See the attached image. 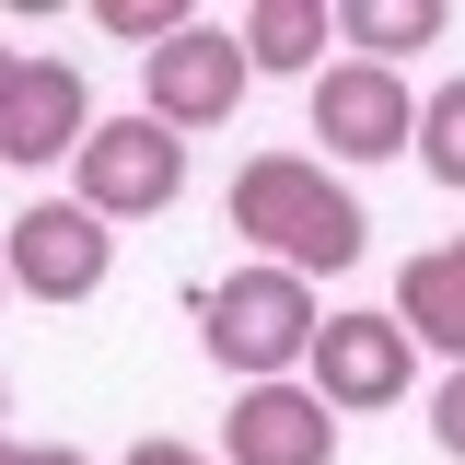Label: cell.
<instances>
[{
	"label": "cell",
	"mask_w": 465,
	"mask_h": 465,
	"mask_svg": "<svg viewBox=\"0 0 465 465\" xmlns=\"http://www.w3.org/2000/svg\"><path fill=\"white\" fill-rule=\"evenodd\" d=\"M232 232L256 244V268H291V280H326V268H349L372 244L361 198L314 152H256V163L232 174Z\"/></svg>",
	"instance_id": "6da1fadb"
},
{
	"label": "cell",
	"mask_w": 465,
	"mask_h": 465,
	"mask_svg": "<svg viewBox=\"0 0 465 465\" xmlns=\"http://www.w3.org/2000/svg\"><path fill=\"white\" fill-rule=\"evenodd\" d=\"M210 361H222L232 384H291L302 361H314V338H326V302H314V280H291V268H232L222 291H210Z\"/></svg>",
	"instance_id": "7a4b0ae2"
},
{
	"label": "cell",
	"mask_w": 465,
	"mask_h": 465,
	"mask_svg": "<svg viewBox=\"0 0 465 465\" xmlns=\"http://www.w3.org/2000/svg\"><path fill=\"white\" fill-rule=\"evenodd\" d=\"M70 198L94 210V222H163L174 198H186V140H174L163 116H94V140H82V163H70Z\"/></svg>",
	"instance_id": "3957f363"
},
{
	"label": "cell",
	"mask_w": 465,
	"mask_h": 465,
	"mask_svg": "<svg viewBox=\"0 0 465 465\" xmlns=\"http://www.w3.org/2000/svg\"><path fill=\"white\" fill-rule=\"evenodd\" d=\"M244 82H256L244 35H232V24H186L174 47H152V58H140V116H163L174 140H198V128H232Z\"/></svg>",
	"instance_id": "277c9868"
},
{
	"label": "cell",
	"mask_w": 465,
	"mask_h": 465,
	"mask_svg": "<svg viewBox=\"0 0 465 465\" xmlns=\"http://www.w3.org/2000/svg\"><path fill=\"white\" fill-rule=\"evenodd\" d=\"M0 256H12V291H35V302H94L116 280V222H94L82 198H35L0 232Z\"/></svg>",
	"instance_id": "5b68a950"
},
{
	"label": "cell",
	"mask_w": 465,
	"mask_h": 465,
	"mask_svg": "<svg viewBox=\"0 0 465 465\" xmlns=\"http://www.w3.org/2000/svg\"><path fill=\"white\" fill-rule=\"evenodd\" d=\"M314 140H326L338 163H396V152H419V94H407L396 70H372V58H326V82H314Z\"/></svg>",
	"instance_id": "8992f818"
},
{
	"label": "cell",
	"mask_w": 465,
	"mask_h": 465,
	"mask_svg": "<svg viewBox=\"0 0 465 465\" xmlns=\"http://www.w3.org/2000/svg\"><path fill=\"white\" fill-rule=\"evenodd\" d=\"M302 384L338 407V419L396 407L407 384H419V338H407L396 314H326V338H314V361H302Z\"/></svg>",
	"instance_id": "52a82bcc"
},
{
	"label": "cell",
	"mask_w": 465,
	"mask_h": 465,
	"mask_svg": "<svg viewBox=\"0 0 465 465\" xmlns=\"http://www.w3.org/2000/svg\"><path fill=\"white\" fill-rule=\"evenodd\" d=\"M94 140V94L70 58H24L12 70V105H0V163L12 174H47V163H82Z\"/></svg>",
	"instance_id": "ba28073f"
},
{
	"label": "cell",
	"mask_w": 465,
	"mask_h": 465,
	"mask_svg": "<svg viewBox=\"0 0 465 465\" xmlns=\"http://www.w3.org/2000/svg\"><path fill=\"white\" fill-rule=\"evenodd\" d=\"M222 465H338V407L314 384H232Z\"/></svg>",
	"instance_id": "9c48e42d"
},
{
	"label": "cell",
	"mask_w": 465,
	"mask_h": 465,
	"mask_svg": "<svg viewBox=\"0 0 465 465\" xmlns=\"http://www.w3.org/2000/svg\"><path fill=\"white\" fill-rule=\"evenodd\" d=\"M384 314H396L419 349H442V361L465 372V232H454V244H430V256H407Z\"/></svg>",
	"instance_id": "30bf717a"
},
{
	"label": "cell",
	"mask_w": 465,
	"mask_h": 465,
	"mask_svg": "<svg viewBox=\"0 0 465 465\" xmlns=\"http://www.w3.org/2000/svg\"><path fill=\"white\" fill-rule=\"evenodd\" d=\"M232 35H244L256 70H314V82H326V35H338V12H326V0H256Z\"/></svg>",
	"instance_id": "8fae6325"
},
{
	"label": "cell",
	"mask_w": 465,
	"mask_h": 465,
	"mask_svg": "<svg viewBox=\"0 0 465 465\" xmlns=\"http://www.w3.org/2000/svg\"><path fill=\"white\" fill-rule=\"evenodd\" d=\"M430 35H442V0H338V47H361L372 70H396Z\"/></svg>",
	"instance_id": "7c38bea8"
},
{
	"label": "cell",
	"mask_w": 465,
	"mask_h": 465,
	"mask_svg": "<svg viewBox=\"0 0 465 465\" xmlns=\"http://www.w3.org/2000/svg\"><path fill=\"white\" fill-rule=\"evenodd\" d=\"M419 163H430V174H442V186L465 198V70L419 94Z\"/></svg>",
	"instance_id": "4fadbf2b"
},
{
	"label": "cell",
	"mask_w": 465,
	"mask_h": 465,
	"mask_svg": "<svg viewBox=\"0 0 465 465\" xmlns=\"http://www.w3.org/2000/svg\"><path fill=\"white\" fill-rule=\"evenodd\" d=\"M94 24H105V35H128V47H174L198 12H186V0H94Z\"/></svg>",
	"instance_id": "5bb4252c"
},
{
	"label": "cell",
	"mask_w": 465,
	"mask_h": 465,
	"mask_svg": "<svg viewBox=\"0 0 465 465\" xmlns=\"http://www.w3.org/2000/svg\"><path fill=\"white\" fill-rule=\"evenodd\" d=\"M430 442L465 465V372H442V384H430Z\"/></svg>",
	"instance_id": "9a60e30c"
},
{
	"label": "cell",
	"mask_w": 465,
	"mask_h": 465,
	"mask_svg": "<svg viewBox=\"0 0 465 465\" xmlns=\"http://www.w3.org/2000/svg\"><path fill=\"white\" fill-rule=\"evenodd\" d=\"M0 465H94V454H70V442H12V430H0Z\"/></svg>",
	"instance_id": "2e32d148"
},
{
	"label": "cell",
	"mask_w": 465,
	"mask_h": 465,
	"mask_svg": "<svg viewBox=\"0 0 465 465\" xmlns=\"http://www.w3.org/2000/svg\"><path fill=\"white\" fill-rule=\"evenodd\" d=\"M116 465H222V454H198V442H128Z\"/></svg>",
	"instance_id": "e0dca14e"
},
{
	"label": "cell",
	"mask_w": 465,
	"mask_h": 465,
	"mask_svg": "<svg viewBox=\"0 0 465 465\" xmlns=\"http://www.w3.org/2000/svg\"><path fill=\"white\" fill-rule=\"evenodd\" d=\"M12 70H24V47H0V105H12Z\"/></svg>",
	"instance_id": "ac0fdd59"
},
{
	"label": "cell",
	"mask_w": 465,
	"mask_h": 465,
	"mask_svg": "<svg viewBox=\"0 0 465 465\" xmlns=\"http://www.w3.org/2000/svg\"><path fill=\"white\" fill-rule=\"evenodd\" d=\"M0 291H12V256H0Z\"/></svg>",
	"instance_id": "d6986e66"
},
{
	"label": "cell",
	"mask_w": 465,
	"mask_h": 465,
	"mask_svg": "<svg viewBox=\"0 0 465 465\" xmlns=\"http://www.w3.org/2000/svg\"><path fill=\"white\" fill-rule=\"evenodd\" d=\"M0 407H12V384H0Z\"/></svg>",
	"instance_id": "ffe728a7"
}]
</instances>
